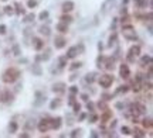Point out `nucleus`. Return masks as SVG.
<instances>
[{
  "instance_id": "54",
  "label": "nucleus",
  "mask_w": 153,
  "mask_h": 138,
  "mask_svg": "<svg viewBox=\"0 0 153 138\" xmlns=\"http://www.w3.org/2000/svg\"><path fill=\"white\" fill-rule=\"evenodd\" d=\"M92 134H91V137H94V138H97L98 137V134H97V131H91Z\"/></svg>"
},
{
  "instance_id": "10",
  "label": "nucleus",
  "mask_w": 153,
  "mask_h": 138,
  "mask_svg": "<svg viewBox=\"0 0 153 138\" xmlns=\"http://www.w3.org/2000/svg\"><path fill=\"white\" fill-rule=\"evenodd\" d=\"M119 75H121L122 79H128L129 76H130V69H129V66L126 64H122L121 68H119Z\"/></svg>"
},
{
  "instance_id": "15",
  "label": "nucleus",
  "mask_w": 153,
  "mask_h": 138,
  "mask_svg": "<svg viewBox=\"0 0 153 138\" xmlns=\"http://www.w3.org/2000/svg\"><path fill=\"white\" fill-rule=\"evenodd\" d=\"M31 72H33V75H36V76H41L43 71H41V66H40V64H38V62L33 64V66H31Z\"/></svg>"
},
{
  "instance_id": "18",
  "label": "nucleus",
  "mask_w": 153,
  "mask_h": 138,
  "mask_svg": "<svg viewBox=\"0 0 153 138\" xmlns=\"http://www.w3.org/2000/svg\"><path fill=\"white\" fill-rule=\"evenodd\" d=\"M146 65H152V57L150 55H143L140 58V66H146Z\"/></svg>"
},
{
  "instance_id": "48",
  "label": "nucleus",
  "mask_w": 153,
  "mask_h": 138,
  "mask_svg": "<svg viewBox=\"0 0 153 138\" xmlns=\"http://www.w3.org/2000/svg\"><path fill=\"white\" fill-rule=\"evenodd\" d=\"M85 118H87V114H85V113H81L80 117H78V121H84Z\"/></svg>"
},
{
  "instance_id": "36",
  "label": "nucleus",
  "mask_w": 153,
  "mask_h": 138,
  "mask_svg": "<svg viewBox=\"0 0 153 138\" xmlns=\"http://www.w3.org/2000/svg\"><path fill=\"white\" fill-rule=\"evenodd\" d=\"M37 4H38V3H37V0H28V1H27V7H28V8L37 7Z\"/></svg>"
},
{
  "instance_id": "2",
  "label": "nucleus",
  "mask_w": 153,
  "mask_h": 138,
  "mask_svg": "<svg viewBox=\"0 0 153 138\" xmlns=\"http://www.w3.org/2000/svg\"><path fill=\"white\" fill-rule=\"evenodd\" d=\"M122 34H123V37L129 41H136L137 40V34H136V31L133 30L132 24L123 25V27H122Z\"/></svg>"
},
{
  "instance_id": "6",
  "label": "nucleus",
  "mask_w": 153,
  "mask_h": 138,
  "mask_svg": "<svg viewBox=\"0 0 153 138\" xmlns=\"http://www.w3.org/2000/svg\"><path fill=\"white\" fill-rule=\"evenodd\" d=\"M65 88H67V85H65L64 82H57V83L53 85L51 90H53L54 93H57V95H63V93H65V90H67Z\"/></svg>"
},
{
  "instance_id": "31",
  "label": "nucleus",
  "mask_w": 153,
  "mask_h": 138,
  "mask_svg": "<svg viewBox=\"0 0 153 138\" xmlns=\"http://www.w3.org/2000/svg\"><path fill=\"white\" fill-rule=\"evenodd\" d=\"M129 90V86H126V85H123V86H119L118 89H116V95H121V93H126Z\"/></svg>"
},
{
  "instance_id": "32",
  "label": "nucleus",
  "mask_w": 153,
  "mask_h": 138,
  "mask_svg": "<svg viewBox=\"0 0 153 138\" xmlns=\"http://www.w3.org/2000/svg\"><path fill=\"white\" fill-rule=\"evenodd\" d=\"M48 16H50V13L47 10H44V11H41L40 14H38V20H43V21H44V20L48 18Z\"/></svg>"
},
{
  "instance_id": "3",
  "label": "nucleus",
  "mask_w": 153,
  "mask_h": 138,
  "mask_svg": "<svg viewBox=\"0 0 153 138\" xmlns=\"http://www.w3.org/2000/svg\"><path fill=\"white\" fill-rule=\"evenodd\" d=\"M113 81H115V78H113L112 75H109V73L101 75V76L98 78V83H99V86L104 88V89H108V88L113 83Z\"/></svg>"
},
{
  "instance_id": "9",
  "label": "nucleus",
  "mask_w": 153,
  "mask_h": 138,
  "mask_svg": "<svg viewBox=\"0 0 153 138\" xmlns=\"http://www.w3.org/2000/svg\"><path fill=\"white\" fill-rule=\"evenodd\" d=\"M74 7H75V4H74L73 0H65L61 6V10H63V13H70L74 10Z\"/></svg>"
},
{
  "instance_id": "28",
  "label": "nucleus",
  "mask_w": 153,
  "mask_h": 138,
  "mask_svg": "<svg viewBox=\"0 0 153 138\" xmlns=\"http://www.w3.org/2000/svg\"><path fill=\"white\" fill-rule=\"evenodd\" d=\"M34 18H36V16H34V13H28V14H24V23H33L34 21Z\"/></svg>"
},
{
  "instance_id": "26",
  "label": "nucleus",
  "mask_w": 153,
  "mask_h": 138,
  "mask_svg": "<svg viewBox=\"0 0 153 138\" xmlns=\"http://www.w3.org/2000/svg\"><path fill=\"white\" fill-rule=\"evenodd\" d=\"M17 128H19L17 123L10 121V124H9V132H10V134H14V132H17Z\"/></svg>"
},
{
  "instance_id": "24",
  "label": "nucleus",
  "mask_w": 153,
  "mask_h": 138,
  "mask_svg": "<svg viewBox=\"0 0 153 138\" xmlns=\"http://www.w3.org/2000/svg\"><path fill=\"white\" fill-rule=\"evenodd\" d=\"M60 20H61V23H65V24H70V23H73V17L70 16L68 13H64L63 16L60 17Z\"/></svg>"
},
{
  "instance_id": "43",
  "label": "nucleus",
  "mask_w": 153,
  "mask_h": 138,
  "mask_svg": "<svg viewBox=\"0 0 153 138\" xmlns=\"http://www.w3.org/2000/svg\"><path fill=\"white\" fill-rule=\"evenodd\" d=\"M87 109H88L91 113H94V103L92 102H87Z\"/></svg>"
},
{
  "instance_id": "44",
  "label": "nucleus",
  "mask_w": 153,
  "mask_h": 138,
  "mask_svg": "<svg viewBox=\"0 0 153 138\" xmlns=\"http://www.w3.org/2000/svg\"><path fill=\"white\" fill-rule=\"evenodd\" d=\"M13 54H14V55H20V47H19L17 44L13 47Z\"/></svg>"
},
{
  "instance_id": "23",
  "label": "nucleus",
  "mask_w": 153,
  "mask_h": 138,
  "mask_svg": "<svg viewBox=\"0 0 153 138\" xmlns=\"http://www.w3.org/2000/svg\"><path fill=\"white\" fill-rule=\"evenodd\" d=\"M95 76H97V73H95V72L87 73V75H85V82H87V83H89V85H91V83H94V82H95V79H97Z\"/></svg>"
},
{
  "instance_id": "37",
  "label": "nucleus",
  "mask_w": 153,
  "mask_h": 138,
  "mask_svg": "<svg viewBox=\"0 0 153 138\" xmlns=\"http://www.w3.org/2000/svg\"><path fill=\"white\" fill-rule=\"evenodd\" d=\"M81 132H82V130L81 128H75V130L70 134V137H73V138H75V137H78V135H81Z\"/></svg>"
},
{
  "instance_id": "45",
  "label": "nucleus",
  "mask_w": 153,
  "mask_h": 138,
  "mask_svg": "<svg viewBox=\"0 0 153 138\" xmlns=\"http://www.w3.org/2000/svg\"><path fill=\"white\" fill-rule=\"evenodd\" d=\"M98 107H99V109H102V111L108 109V106L105 104V102H99V103H98Z\"/></svg>"
},
{
  "instance_id": "57",
  "label": "nucleus",
  "mask_w": 153,
  "mask_h": 138,
  "mask_svg": "<svg viewBox=\"0 0 153 138\" xmlns=\"http://www.w3.org/2000/svg\"><path fill=\"white\" fill-rule=\"evenodd\" d=\"M129 0H123V4H126V3H128Z\"/></svg>"
},
{
  "instance_id": "42",
  "label": "nucleus",
  "mask_w": 153,
  "mask_h": 138,
  "mask_svg": "<svg viewBox=\"0 0 153 138\" xmlns=\"http://www.w3.org/2000/svg\"><path fill=\"white\" fill-rule=\"evenodd\" d=\"M6 31H7V27L4 24H0V35H4Z\"/></svg>"
},
{
  "instance_id": "25",
  "label": "nucleus",
  "mask_w": 153,
  "mask_h": 138,
  "mask_svg": "<svg viewBox=\"0 0 153 138\" xmlns=\"http://www.w3.org/2000/svg\"><path fill=\"white\" fill-rule=\"evenodd\" d=\"M67 61H68V58L65 57V55L58 58V66H60V69H64L65 66H67Z\"/></svg>"
},
{
  "instance_id": "14",
  "label": "nucleus",
  "mask_w": 153,
  "mask_h": 138,
  "mask_svg": "<svg viewBox=\"0 0 153 138\" xmlns=\"http://www.w3.org/2000/svg\"><path fill=\"white\" fill-rule=\"evenodd\" d=\"M78 54H80L78 47H77V45H74V47H70V48H68V51H67V55H65V57L68 58V59H74V58L77 57Z\"/></svg>"
},
{
  "instance_id": "22",
  "label": "nucleus",
  "mask_w": 153,
  "mask_h": 138,
  "mask_svg": "<svg viewBox=\"0 0 153 138\" xmlns=\"http://www.w3.org/2000/svg\"><path fill=\"white\" fill-rule=\"evenodd\" d=\"M36 128V120H27L24 124V130L26 131H33Z\"/></svg>"
},
{
  "instance_id": "1",
  "label": "nucleus",
  "mask_w": 153,
  "mask_h": 138,
  "mask_svg": "<svg viewBox=\"0 0 153 138\" xmlns=\"http://www.w3.org/2000/svg\"><path fill=\"white\" fill-rule=\"evenodd\" d=\"M19 78H20V71H19L17 68H14V66L7 68L4 72L1 73V81L4 82V83H7V85L14 83Z\"/></svg>"
},
{
  "instance_id": "58",
  "label": "nucleus",
  "mask_w": 153,
  "mask_h": 138,
  "mask_svg": "<svg viewBox=\"0 0 153 138\" xmlns=\"http://www.w3.org/2000/svg\"><path fill=\"white\" fill-rule=\"evenodd\" d=\"M3 1H7V0H3Z\"/></svg>"
},
{
  "instance_id": "51",
  "label": "nucleus",
  "mask_w": 153,
  "mask_h": 138,
  "mask_svg": "<svg viewBox=\"0 0 153 138\" xmlns=\"http://www.w3.org/2000/svg\"><path fill=\"white\" fill-rule=\"evenodd\" d=\"M81 97H82V100H85V102H88V95H81Z\"/></svg>"
},
{
  "instance_id": "21",
  "label": "nucleus",
  "mask_w": 153,
  "mask_h": 138,
  "mask_svg": "<svg viewBox=\"0 0 153 138\" xmlns=\"http://www.w3.org/2000/svg\"><path fill=\"white\" fill-rule=\"evenodd\" d=\"M57 31H60L61 34H65V33H68V24H65V23H58L57 24Z\"/></svg>"
},
{
  "instance_id": "30",
  "label": "nucleus",
  "mask_w": 153,
  "mask_h": 138,
  "mask_svg": "<svg viewBox=\"0 0 153 138\" xmlns=\"http://www.w3.org/2000/svg\"><path fill=\"white\" fill-rule=\"evenodd\" d=\"M40 57H41V61H48L50 57H51V49H46V52L43 55H40Z\"/></svg>"
},
{
  "instance_id": "29",
  "label": "nucleus",
  "mask_w": 153,
  "mask_h": 138,
  "mask_svg": "<svg viewBox=\"0 0 153 138\" xmlns=\"http://www.w3.org/2000/svg\"><path fill=\"white\" fill-rule=\"evenodd\" d=\"M142 124H143V127H145V128H152V127H153L152 118H143Z\"/></svg>"
},
{
  "instance_id": "56",
  "label": "nucleus",
  "mask_w": 153,
  "mask_h": 138,
  "mask_svg": "<svg viewBox=\"0 0 153 138\" xmlns=\"http://www.w3.org/2000/svg\"><path fill=\"white\" fill-rule=\"evenodd\" d=\"M98 49H99V51H102V44H101V42L98 44Z\"/></svg>"
},
{
  "instance_id": "46",
  "label": "nucleus",
  "mask_w": 153,
  "mask_h": 138,
  "mask_svg": "<svg viewBox=\"0 0 153 138\" xmlns=\"http://www.w3.org/2000/svg\"><path fill=\"white\" fill-rule=\"evenodd\" d=\"M70 92H71V95H77L78 93V88L77 86H71L70 88Z\"/></svg>"
},
{
  "instance_id": "11",
  "label": "nucleus",
  "mask_w": 153,
  "mask_h": 138,
  "mask_svg": "<svg viewBox=\"0 0 153 138\" xmlns=\"http://www.w3.org/2000/svg\"><path fill=\"white\" fill-rule=\"evenodd\" d=\"M105 62H102V65H105V69L106 71H113L115 69V59L112 57L109 58H104Z\"/></svg>"
},
{
  "instance_id": "35",
  "label": "nucleus",
  "mask_w": 153,
  "mask_h": 138,
  "mask_svg": "<svg viewBox=\"0 0 153 138\" xmlns=\"http://www.w3.org/2000/svg\"><path fill=\"white\" fill-rule=\"evenodd\" d=\"M81 66H82V62H74L70 66V71H77V69H80Z\"/></svg>"
},
{
  "instance_id": "17",
  "label": "nucleus",
  "mask_w": 153,
  "mask_h": 138,
  "mask_svg": "<svg viewBox=\"0 0 153 138\" xmlns=\"http://www.w3.org/2000/svg\"><path fill=\"white\" fill-rule=\"evenodd\" d=\"M116 42H118V34L113 33L111 37H109V41H108V48H112L116 45Z\"/></svg>"
},
{
  "instance_id": "55",
  "label": "nucleus",
  "mask_w": 153,
  "mask_h": 138,
  "mask_svg": "<svg viewBox=\"0 0 153 138\" xmlns=\"http://www.w3.org/2000/svg\"><path fill=\"white\" fill-rule=\"evenodd\" d=\"M115 125H116V120H113V121L111 123V127H112V128H113V127H115Z\"/></svg>"
},
{
  "instance_id": "5",
  "label": "nucleus",
  "mask_w": 153,
  "mask_h": 138,
  "mask_svg": "<svg viewBox=\"0 0 153 138\" xmlns=\"http://www.w3.org/2000/svg\"><path fill=\"white\" fill-rule=\"evenodd\" d=\"M13 93L10 92L9 89H3L0 92V102L1 103H4V104H9V103H11L13 102Z\"/></svg>"
},
{
  "instance_id": "38",
  "label": "nucleus",
  "mask_w": 153,
  "mask_h": 138,
  "mask_svg": "<svg viewBox=\"0 0 153 138\" xmlns=\"http://www.w3.org/2000/svg\"><path fill=\"white\" fill-rule=\"evenodd\" d=\"M73 109H74V114H78L81 111V104H80V103H74Z\"/></svg>"
},
{
  "instance_id": "8",
  "label": "nucleus",
  "mask_w": 153,
  "mask_h": 138,
  "mask_svg": "<svg viewBox=\"0 0 153 138\" xmlns=\"http://www.w3.org/2000/svg\"><path fill=\"white\" fill-rule=\"evenodd\" d=\"M63 124V118L61 117H56V118H50V130H58Z\"/></svg>"
},
{
  "instance_id": "52",
  "label": "nucleus",
  "mask_w": 153,
  "mask_h": 138,
  "mask_svg": "<svg viewBox=\"0 0 153 138\" xmlns=\"http://www.w3.org/2000/svg\"><path fill=\"white\" fill-rule=\"evenodd\" d=\"M128 13V10H126V7H122V10H121V14H126Z\"/></svg>"
},
{
  "instance_id": "4",
  "label": "nucleus",
  "mask_w": 153,
  "mask_h": 138,
  "mask_svg": "<svg viewBox=\"0 0 153 138\" xmlns=\"http://www.w3.org/2000/svg\"><path fill=\"white\" fill-rule=\"evenodd\" d=\"M139 55H140V45H133L129 48L126 59H128V62H135V58Z\"/></svg>"
},
{
  "instance_id": "40",
  "label": "nucleus",
  "mask_w": 153,
  "mask_h": 138,
  "mask_svg": "<svg viewBox=\"0 0 153 138\" xmlns=\"http://www.w3.org/2000/svg\"><path fill=\"white\" fill-rule=\"evenodd\" d=\"M102 62H104V57H102V55H99V57L97 58V66H98V68H101V66H102Z\"/></svg>"
},
{
  "instance_id": "34",
  "label": "nucleus",
  "mask_w": 153,
  "mask_h": 138,
  "mask_svg": "<svg viewBox=\"0 0 153 138\" xmlns=\"http://www.w3.org/2000/svg\"><path fill=\"white\" fill-rule=\"evenodd\" d=\"M4 8V14H7V16H11V14H14V10H13V6H6Z\"/></svg>"
},
{
  "instance_id": "33",
  "label": "nucleus",
  "mask_w": 153,
  "mask_h": 138,
  "mask_svg": "<svg viewBox=\"0 0 153 138\" xmlns=\"http://www.w3.org/2000/svg\"><path fill=\"white\" fill-rule=\"evenodd\" d=\"M133 135H135V137H145L146 134H145V131L143 130H140V128H135V130H133Z\"/></svg>"
},
{
  "instance_id": "20",
  "label": "nucleus",
  "mask_w": 153,
  "mask_h": 138,
  "mask_svg": "<svg viewBox=\"0 0 153 138\" xmlns=\"http://www.w3.org/2000/svg\"><path fill=\"white\" fill-rule=\"evenodd\" d=\"M14 7H16V10H14V13H16L17 16H21V14L24 16V14H26V10L23 8V6H21V4H20L19 1H16V3H14Z\"/></svg>"
},
{
  "instance_id": "39",
  "label": "nucleus",
  "mask_w": 153,
  "mask_h": 138,
  "mask_svg": "<svg viewBox=\"0 0 153 138\" xmlns=\"http://www.w3.org/2000/svg\"><path fill=\"white\" fill-rule=\"evenodd\" d=\"M97 120H98V116H97L95 113H92V114H91V117H89L88 123H91V124H94V123H97Z\"/></svg>"
},
{
  "instance_id": "53",
  "label": "nucleus",
  "mask_w": 153,
  "mask_h": 138,
  "mask_svg": "<svg viewBox=\"0 0 153 138\" xmlns=\"http://www.w3.org/2000/svg\"><path fill=\"white\" fill-rule=\"evenodd\" d=\"M77 76H78V75H71V78H70V81H71V82H74V81H75V79H77Z\"/></svg>"
},
{
  "instance_id": "12",
  "label": "nucleus",
  "mask_w": 153,
  "mask_h": 138,
  "mask_svg": "<svg viewBox=\"0 0 153 138\" xmlns=\"http://www.w3.org/2000/svg\"><path fill=\"white\" fill-rule=\"evenodd\" d=\"M33 48L36 51H41L44 48V41L38 38V37H33Z\"/></svg>"
},
{
  "instance_id": "16",
  "label": "nucleus",
  "mask_w": 153,
  "mask_h": 138,
  "mask_svg": "<svg viewBox=\"0 0 153 138\" xmlns=\"http://www.w3.org/2000/svg\"><path fill=\"white\" fill-rule=\"evenodd\" d=\"M111 117H112V111H111L109 109H106V110H104V114L101 116V121H102V123H108Z\"/></svg>"
},
{
  "instance_id": "19",
  "label": "nucleus",
  "mask_w": 153,
  "mask_h": 138,
  "mask_svg": "<svg viewBox=\"0 0 153 138\" xmlns=\"http://www.w3.org/2000/svg\"><path fill=\"white\" fill-rule=\"evenodd\" d=\"M38 33L41 35H44V37H50V34H51V30H50L48 25H41L40 28H38Z\"/></svg>"
},
{
  "instance_id": "50",
  "label": "nucleus",
  "mask_w": 153,
  "mask_h": 138,
  "mask_svg": "<svg viewBox=\"0 0 153 138\" xmlns=\"http://www.w3.org/2000/svg\"><path fill=\"white\" fill-rule=\"evenodd\" d=\"M19 137H20V138H28V137H30V135H28L27 132H23V134H20Z\"/></svg>"
},
{
  "instance_id": "7",
  "label": "nucleus",
  "mask_w": 153,
  "mask_h": 138,
  "mask_svg": "<svg viewBox=\"0 0 153 138\" xmlns=\"http://www.w3.org/2000/svg\"><path fill=\"white\" fill-rule=\"evenodd\" d=\"M37 130L40 132H47L50 130V118H43L37 124Z\"/></svg>"
},
{
  "instance_id": "47",
  "label": "nucleus",
  "mask_w": 153,
  "mask_h": 138,
  "mask_svg": "<svg viewBox=\"0 0 153 138\" xmlns=\"http://www.w3.org/2000/svg\"><path fill=\"white\" fill-rule=\"evenodd\" d=\"M74 103H75V95H71V96H70V100H68V104L73 106Z\"/></svg>"
},
{
  "instance_id": "41",
  "label": "nucleus",
  "mask_w": 153,
  "mask_h": 138,
  "mask_svg": "<svg viewBox=\"0 0 153 138\" xmlns=\"http://www.w3.org/2000/svg\"><path fill=\"white\" fill-rule=\"evenodd\" d=\"M121 132L123 134V135H129V134H130V130H129L128 127L125 125V127H122V128H121Z\"/></svg>"
},
{
  "instance_id": "27",
  "label": "nucleus",
  "mask_w": 153,
  "mask_h": 138,
  "mask_svg": "<svg viewBox=\"0 0 153 138\" xmlns=\"http://www.w3.org/2000/svg\"><path fill=\"white\" fill-rule=\"evenodd\" d=\"M60 104H61V99H54V100L50 103V110H54V109H57Z\"/></svg>"
},
{
  "instance_id": "13",
  "label": "nucleus",
  "mask_w": 153,
  "mask_h": 138,
  "mask_svg": "<svg viewBox=\"0 0 153 138\" xmlns=\"http://www.w3.org/2000/svg\"><path fill=\"white\" fill-rule=\"evenodd\" d=\"M67 45V40H65L64 37H56L54 38V47L57 49H63Z\"/></svg>"
},
{
  "instance_id": "49",
  "label": "nucleus",
  "mask_w": 153,
  "mask_h": 138,
  "mask_svg": "<svg viewBox=\"0 0 153 138\" xmlns=\"http://www.w3.org/2000/svg\"><path fill=\"white\" fill-rule=\"evenodd\" d=\"M115 107H116V109H125V103H121V102H119V103L115 104Z\"/></svg>"
}]
</instances>
